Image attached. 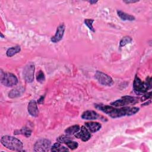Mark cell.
<instances>
[{"mask_svg":"<svg viewBox=\"0 0 152 152\" xmlns=\"http://www.w3.org/2000/svg\"><path fill=\"white\" fill-rule=\"evenodd\" d=\"M94 107L107 114L112 118H118L125 116H131L137 113L140 108L137 107H128L124 106L121 108H117L116 107L104 105L103 104H94Z\"/></svg>","mask_w":152,"mask_h":152,"instance_id":"cell-1","label":"cell"},{"mask_svg":"<svg viewBox=\"0 0 152 152\" xmlns=\"http://www.w3.org/2000/svg\"><path fill=\"white\" fill-rule=\"evenodd\" d=\"M1 142L2 145L10 150L15 151H23V142L14 137L11 135L2 136L1 139Z\"/></svg>","mask_w":152,"mask_h":152,"instance_id":"cell-2","label":"cell"},{"mask_svg":"<svg viewBox=\"0 0 152 152\" xmlns=\"http://www.w3.org/2000/svg\"><path fill=\"white\" fill-rule=\"evenodd\" d=\"M151 78H148V79L147 78L146 81H142L137 75H135L133 83L134 92L138 95L147 93V90L151 87Z\"/></svg>","mask_w":152,"mask_h":152,"instance_id":"cell-3","label":"cell"},{"mask_svg":"<svg viewBox=\"0 0 152 152\" xmlns=\"http://www.w3.org/2000/svg\"><path fill=\"white\" fill-rule=\"evenodd\" d=\"M139 97L125 96L122 97L120 99L116 100V101L112 102L110 104L115 107H122L129 104H135L139 102Z\"/></svg>","mask_w":152,"mask_h":152,"instance_id":"cell-4","label":"cell"},{"mask_svg":"<svg viewBox=\"0 0 152 152\" xmlns=\"http://www.w3.org/2000/svg\"><path fill=\"white\" fill-rule=\"evenodd\" d=\"M1 83L8 87L15 86L18 83V78L15 75L10 72H4L1 71Z\"/></svg>","mask_w":152,"mask_h":152,"instance_id":"cell-5","label":"cell"},{"mask_svg":"<svg viewBox=\"0 0 152 152\" xmlns=\"http://www.w3.org/2000/svg\"><path fill=\"white\" fill-rule=\"evenodd\" d=\"M51 146V142L50 140L46 138H40L34 144L33 151L38 152L48 151L50 150Z\"/></svg>","mask_w":152,"mask_h":152,"instance_id":"cell-6","label":"cell"},{"mask_svg":"<svg viewBox=\"0 0 152 152\" xmlns=\"http://www.w3.org/2000/svg\"><path fill=\"white\" fill-rule=\"evenodd\" d=\"M35 71V65L34 62H28L24 68L23 77L27 83H32L34 80V73Z\"/></svg>","mask_w":152,"mask_h":152,"instance_id":"cell-7","label":"cell"},{"mask_svg":"<svg viewBox=\"0 0 152 152\" xmlns=\"http://www.w3.org/2000/svg\"><path fill=\"white\" fill-rule=\"evenodd\" d=\"M94 77L97 81L103 86H111L114 83L112 77L102 71H97L94 75Z\"/></svg>","mask_w":152,"mask_h":152,"instance_id":"cell-8","label":"cell"},{"mask_svg":"<svg viewBox=\"0 0 152 152\" xmlns=\"http://www.w3.org/2000/svg\"><path fill=\"white\" fill-rule=\"evenodd\" d=\"M81 118L86 120H96L100 119L103 122L107 121V119L94 110H86L81 115Z\"/></svg>","mask_w":152,"mask_h":152,"instance_id":"cell-9","label":"cell"},{"mask_svg":"<svg viewBox=\"0 0 152 152\" xmlns=\"http://www.w3.org/2000/svg\"><path fill=\"white\" fill-rule=\"evenodd\" d=\"M65 30V26L64 23H61L57 27L55 35L50 38V41L54 43H56L60 42L64 37Z\"/></svg>","mask_w":152,"mask_h":152,"instance_id":"cell-10","label":"cell"},{"mask_svg":"<svg viewBox=\"0 0 152 152\" xmlns=\"http://www.w3.org/2000/svg\"><path fill=\"white\" fill-rule=\"evenodd\" d=\"M74 137L77 138L81 140L84 142H86L90 139L91 134L85 126H81L80 131L74 135Z\"/></svg>","mask_w":152,"mask_h":152,"instance_id":"cell-11","label":"cell"},{"mask_svg":"<svg viewBox=\"0 0 152 152\" xmlns=\"http://www.w3.org/2000/svg\"><path fill=\"white\" fill-rule=\"evenodd\" d=\"M27 110L28 113L33 116V117H37L39 115V111L37 107V102L34 100H31L28 104L27 106Z\"/></svg>","mask_w":152,"mask_h":152,"instance_id":"cell-12","label":"cell"},{"mask_svg":"<svg viewBox=\"0 0 152 152\" xmlns=\"http://www.w3.org/2000/svg\"><path fill=\"white\" fill-rule=\"evenodd\" d=\"M85 126L91 133H94L99 131L101 128L102 125L97 122H87L85 123Z\"/></svg>","mask_w":152,"mask_h":152,"instance_id":"cell-13","label":"cell"},{"mask_svg":"<svg viewBox=\"0 0 152 152\" xmlns=\"http://www.w3.org/2000/svg\"><path fill=\"white\" fill-rule=\"evenodd\" d=\"M24 91H25V88L22 86L15 87L12 89L8 93V97L11 99H14V98L20 97L22 96V94L24 93Z\"/></svg>","mask_w":152,"mask_h":152,"instance_id":"cell-14","label":"cell"},{"mask_svg":"<svg viewBox=\"0 0 152 152\" xmlns=\"http://www.w3.org/2000/svg\"><path fill=\"white\" fill-rule=\"evenodd\" d=\"M117 14L118 17L124 21H132L135 20V17L129 14H128L126 12H125L121 10H117Z\"/></svg>","mask_w":152,"mask_h":152,"instance_id":"cell-15","label":"cell"},{"mask_svg":"<svg viewBox=\"0 0 152 152\" xmlns=\"http://www.w3.org/2000/svg\"><path fill=\"white\" fill-rule=\"evenodd\" d=\"M32 133V130L30 129L29 128L24 126L21 128L20 129H17L14 131V134L15 135H23L26 137L28 138L30 137Z\"/></svg>","mask_w":152,"mask_h":152,"instance_id":"cell-16","label":"cell"},{"mask_svg":"<svg viewBox=\"0 0 152 152\" xmlns=\"http://www.w3.org/2000/svg\"><path fill=\"white\" fill-rule=\"evenodd\" d=\"M50 151H59V152H64V151H68L69 148L66 147L62 145L60 142H55L54 143L50 148Z\"/></svg>","mask_w":152,"mask_h":152,"instance_id":"cell-17","label":"cell"},{"mask_svg":"<svg viewBox=\"0 0 152 152\" xmlns=\"http://www.w3.org/2000/svg\"><path fill=\"white\" fill-rule=\"evenodd\" d=\"M80 129V126L78 125H74L66 128L64 131L65 133L68 135H73L77 133Z\"/></svg>","mask_w":152,"mask_h":152,"instance_id":"cell-18","label":"cell"},{"mask_svg":"<svg viewBox=\"0 0 152 152\" xmlns=\"http://www.w3.org/2000/svg\"><path fill=\"white\" fill-rule=\"evenodd\" d=\"M21 51V48L20 46H15L10 48L7 49L6 55L8 57H12L15 54L19 53Z\"/></svg>","mask_w":152,"mask_h":152,"instance_id":"cell-19","label":"cell"},{"mask_svg":"<svg viewBox=\"0 0 152 152\" xmlns=\"http://www.w3.org/2000/svg\"><path fill=\"white\" fill-rule=\"evenodd\" d=\"M64 144H66L68 148L71 150H75L78 147V143L76 141H73V139H69L66 140L64 142Z\"/></svg>","mask_w":152,"mask_h":152,"instance_id":"cell-20","label":"cell"},{"mask_svg":"<svg viewBox=\"0 0 152 152\" xmlns=\"http://www.w3.org/2000/svg\"><path fill=\"white\" fill-rule=\"evenodd\" d=\"M132 41V39L128 36H126L123 37L121 40L119 42V47H124L126 45L130 43Z\"/></svg>","mask_w":152,"mask_h":152,"instance_id":"cell-21","label":"cell"},{"mask_svg":"<svg viewBox=\"0 0 152 152\" xmlns=\"http://www.w3.org/2000/svg\"><path fill=\"white\" fill-rule=\"evenodd\" d=\"M36 80L37 82L40 83H43L45 81V75L43 71L39 70L36 74Z\"/></svg>","mask_w":152,"mask_h":152,"instance_id":"cell-22","label":"cell"},{"mask_svg":"<svg viewBox=\"0 0 152 152\" xmlns=\"http://www.w3.org/2000/svg\"><path fill=\"white\" fill-rule=\"evenodd\" d=\"M85 25L87 26V27L93 32H95V29L94 28L93 26V23L94 22V20L93 19H90V18H86L84 21Z\"/></svg>","mask_w":152,"mask_h":152,"instance_id":"cell-23","label":"cell"},{"mask_svg":"<svg viewBox=\"0 0 152 152\" xmlns=\"http://www.w3.org/2000/svg\"><path fill=\"white\" fill-rule=\"evenodd\" d=\"M69 139H73V138H72L71 137V135H61L60 136H59L58 137H57L56 138V141L58 142H60L61 144L64 143L68 140Z\"/></svg>","mask_w":152,"mask_h":152,"instance_id":"cell-24","label":"cell"},{"mask_svg":"<svg viewBox=\"0 0 152 152\" xmlns=\"http://www.w3.org/2000/svg\"><path fill=\"white\" fill-rule=\"evenodd\" d=\"M151 92L150 91L148 93H145V94L144 95L142 96V97H141V98H140V101H144L145 100H147L148 99L151 98Z\"/></svg>","mask_w":152,"mask_h":152,"instance_id":"cell-25","label":"cell"},{"mask_svg":"<svg viewBox=\"0 0 152 152\" xmlns=\"http://www.w3.org/2000/svg\"><path fill=\"white\" fill-rule=\"evenodd\" d=\"M139 1H134V0H126V1H123V2L124 3H126V4H134V3H135V2H138Z\"/></svg>","mask_w":152,"mask_h":152,"instance_id":"cell-26","label":"cell"},{"mask_svg":"<svg viewBox=\"0 0 152 152\" xmlns=\"http://www.w3.org/2000/svg\"><path fill=\"white\" fill-rule=\"evenodd\" d=\"M44 98H45V96H41V97H40V99H38V100H37L38 103H40V104L42 103L43 102Z\"/></svg>","mask_w":152,"mask_h":152,"instance_id":"cell-27","label":"cell"},{"mask_svg":"<svg viewBox=\"0 0 152 152\" xmlns=\"http://www.w3.org/2000/svg\"><path fill=\"white\" fill-rule=\"evenodd\" d=\"M90 4H94L98 2V1H93V0H90L88 1Z\"/></svg>","mask_w":152,"mask_h":152,"instance_id":"cell-28","label":"cell"},{"mask_svg":"<svg viewBox=\"0 0 152 152\" xmlns=\"http://www.w3.org/2000/svg\"><path fill=\"white\" fill-rule=\"evenodd\" d=\"M151 103V100H149L148 102H146V103H144V104H142V106H145V105H148V104H150Z\"/></svg>","mask_w":152,"mask_h":152,"instance_id":"cell-29","label":"cell"},{"mask_svg":"<svg viewBox=\"0 0 152 152\" xmlns=\"http://www.w3.org/2000/svg\"><path fill=\"white\" fill-rule=\"evenodd\" d=\"M0 36H1V38H5V36H4L2 33H0Z\"/></svg>","mask_w":152,"mask_h":152,"instance_id":"cell-30","label":"cell"}]
</instances>
